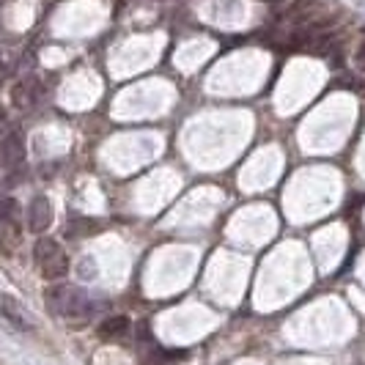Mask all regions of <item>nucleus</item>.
Here are the masks:
<instances>
[{
  "mask_svg": "<svg viewBox=\"0 0 365 365\" xmlns=\"http://www.w3.org/2000/svg\"><path fill=\"white\" fill-rule=\"evenodd\" d=\"M261 3H272V6H274V3H277V6H280V3H283V0H261Z\"/></svg>",
  "mask_w": 365,
  "mask_h": 365,
  "instance_id": "nucleus-13",
  "label": "nucleus"
},
{
  "mask_svg": "<svg viewBox=\"0 0 365 365\" xmlns=\"http://www.w3.org/2000/svg\"><path fill=\"white\" fill-rule=\"evenodd\" d=\"M354 63H357V69H365V41L357 47V53H354Z\"/></svg>",
  "mask_w": 365,
  "mask_h": 365,
  "instance_id": "nucleus-12",
  "label": "nucleus"
},
{
  "mask_svg": "<svg viewBox=\"0 0 365 365\" xmlns=\"http://www.w3.org/2000/svg\"><path fill=\"white\" fill-rule=\"evenodd\" d=\"M22 217V206L11 195H0V225L3 222H19Z\"/></svg>",
  "mask_w": 365,
  "mask_h": 365,
  "instance_id": "nucleus-11",
  "label": "nucleus"
},
{
  "mask_svg": "<svg viewBox=\"0 0 365 365\" xmlns=\"http://www.w3.org/2000/svg\"><path fill=\"white\" fill-rule=\"evenodd\" d=\"M129 319L127 316H110V319H105L102 324H99V338L102 341H118V338H124L129 332Z\"/></svg>",
  "mask_w": 365,
  "mask_h": 365,
  "instance_id": "nucleus-7",
  "label": "nucleus"
},
{
  "mask_svg": "<svg viewBox=\"0 0 365 365\" xmlns=\"http://www.w3.org/2000/svg\"><path fill=\"white\" fill-rule=\"evenodd\" d=\"M36 99H38V80H34V77L19 80L17 86L11 88V105H14L17 110L34 108Z\"/></svg>",
  "mask_w": 365,
  "mask_h": 365,
  "instance_id": "nucleus-6",
  "label": "nucleus"
},
{
  "mask_svg": "<svg viewBox=\"0 0 365 365\" xmlns=\"http://www.w3.org/2000/svg\"><path fill=\"white\" fill-rule=\"evenodd\" d=\"M44 299H47V308H50L55 316H63V319H69L74 324H77V322H86V319L91 316L88 299L77 292V289H69V286H61V283H58L53 289H47Z\"/></svg>",
  "mask_w": 365,
  "mask_h": 365,
  "instance_id": "nucleus-1",
  "label": "nucleus"
},
{
  "mask_svg": "<svg viewBox=\"0 0 365 365\" xmlns=\"http://www.w3.org/2000/svg\"><path fill=\"white\" fill-rule=\"evenodd\" d=\"M102 231V222H96L93 217H72L66 225V239H86Z\"/></svg>",
  "mask_w": 365,
  "mask_h": 365,
  "instance_id": "nucleus-8",
  "label": "nucleus"
},
{
  "mask_svg": "<svg viewBox=\"0 0 365 365\" xmlns=\"http://www.w3.org/2000/svg\"><path fill=\"white\" fill-rule=\"evenodd\" d=\"M316 11V0H294L292 6L286 9V14H283V19H292V22H308L311 19V14Z\"/></svg>",
  "mask_w": 365,
  "mask_h": 365,
  "instance_id": "nucleus-10",
  "label": "nucleus"
},
{
  "mask_svg": "<svg viewBox=\"0 0 365 365\" xmlns=\"http://www.w3.org/2000/svg\"><path fill=\"white\" fill-rule=\"evenodd\" d=\"M53 203L47 195H36L34 201L28 203V231H34V234H44L50 225H53Z\"/></svg>",
  "mask_w": 365,
  "mask_h": 365,
  "instance_id": "nucleus-3",
  "label": "nucleus"
},
{
  "mask_svg": "<svg viewBox=\"0 0 365 365\" xmlns=\"http://www.w3.org/2000/svg\"><path fill=\"white\" fill-rule=\"evenodd\" d=\"M0 160L6 168H19L25 163V140L19 132H9L0 143Z\"/></svg>",
  "mask_w": 365,
  "mask_h": 365,
  "instance_id": "nucleus-5",
  "label": "nucleus"
},
{
  "mask_svg": "<svg viewBox=\"0 0 365 365\" xmlns=\"http://www.w3.org/2000/svg\"><path fill=\"white\" fill-rule=\"evenodd\" d=\"M0 319H3L9 327L19 329V332H28V329H34V322H31V316L22 311V305H19L14 297H9V294H0Z\"/></svg>",
  "mask_w": 365,
  "mask_h": 365,
  "instance_id": "nucleus-4",
  "label": "nucleus"
},
{
  "mask_svg": "<svg viewBox=\"0 0 365 365\" xmlns=\"http://www.w3.org/2000/svg\"><path fill=\"white\" fill-rule=\"evenodd\" d=\"M34 258H36V267L38 272L44 274V280H53L55 283V280H63L69 274V256L63 253V247L55 239H36Z\"/></svg>",
  "mask_w": 365,
  "mask_h": 365,
  "instance_id": "nucleus-2",
  "label": "nucleus"
},
{
  "mask_svg": "<svg viewBox=\"0 0 365 365\" xmlns=\"http://www.w3.org/2000/svg\"><path fill=\"white\" fill-rule=\"evenodd\" d=\"M19 245H22V228H19V222H3V228H0V247L6 253H14Z\"/></svg>",
  "mask_w": 365,
  "mask_h": 365,
  "instance_id": "nucleus-9",
  "label": "nucleus"
}]
</instances>
